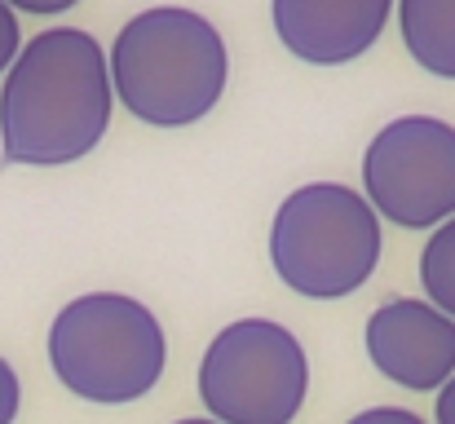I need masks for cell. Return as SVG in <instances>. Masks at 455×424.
Segmentation results:
<instances>
[{
	"label": "cell",
	"mask_w": 455,
	"mask_h": 424,
	"mask_svg": "<svg viewBox=\"0 0 455 424\" xmlns=\"http://www.w3.org/2000/svg\"><path fill=\"white\" fill-rule=\"evenodd\" d=\"M13 13H40V18H49V13H67L71 4H80V0H4Z\"/></svg>",
	"instance_id": "5bb4252c"
},
{
	"label": "cell",
	"mask_w": 455,
	"mask_h": 424,
	"mask_svg": "<svg viewBox=\"0 0 455 424\" xmlns=\"http://www.w3.org/2000/svg\"><path fill=\"white\" fill-rule=\"evenodd\" d=\"M168 363V336L151 305L129 292H84L49 327V367L84 403L124 407L147 398Z\"/></svg>",
	"instance_id": "277c9868"
},
{
	"label": "cell",
	"mask_w": 455,
	"mask_h": 424,
	"mask_svg": "<svg viewBox=\"0 0 455 424\" xmlns=\"http://www.w3.org/2000/svg\"><path fill=\"white\" fill-rule=\"evenodd\" d=\"M107 62L116 102L151 129H190L208 120L230 80L226 36L186 4H151L133 13Z\"/></svg>",
	"instance_id": "7a4b0ae2"
},
{
	"label": "cell",
	"mask_w": 455,
	"mask_h": 424,
	"mask_svg": "<svg viewBox=\"0 0 455 424\" xmlns=\"http://www.w3.org/2000/svg\"><path fill=\"white\" fill-rule=\"evenodd\" d=\"M116 111L111 62L80 27H49L22 44L0 84L4 164L58 168L93 155Z\"/></svg>",
	"instance_id": "6da1fadb"
},
{
	"label": "cell",
	"mask_w": 455,
	"mask_h": 424,
	"mask_svg": "<svg viewBox=\"0 0 455 424\" xmlns=\"http://www.w3.org/2000/svg\"><path fill=\"white\" fill-rule=\"evenodd\" d=\"M22 53V31H18V13L0 0V76L13 67V58Z\"/></svg>",
	"instance_id": "8fae6325"
},
{
	"label": "cell",
	"mask_w": 455,
	"mask_h": 424,
	"mask_svg": "<svg viewBox=\"0 0 455 424\" xmlns=\"http://www.w3.org/2000/svg\"><path fill=\"white\" fill-rule=\"evenodd\" d=\"M363 195L398 230H438L455 217V124L398 116L363 150Z\"/></svg>",
	"instance_id": "8992f818"
},
{
	"label": "cell",
	"mask_w": 455,
	"mask_h": 424,
	"mask_svg": "<svg viewBox=\"0 0 455 424\" xmlns=\"http://www.w3.org/2000/svg\"><path fill=\"white\" fill-rule=\"evenodd\" d=\"M177 424H217V420H177Z\"/></svg>",
	"instance_id": "2e32d148"
},
{
	"label": "cell",
	"mask_w": 455,
	"mask_h": 424,
	"mask_svg": "<svg viewBox=\"0 0 455 424\" xmlns=\"http://www.w3.org/2000/svg\"><path fill=\"white\" fill-rule=\"evenodd\" d=\"M305 394V345L279 318H235L199 358V403L217 424H292Z\"/></svg>",
	"instance_id": "5b68a950"
},
{
	"label": "cell",
	"mask_w": 455,
	"mask_h": 424,
	"mask_svg": "<svg viewBox=\"0 0 455 424\" xmlns=\"http://www.w3.org/2000/svg\"><path fill=\"white\" fill-rule=\"evenodd\" d=\"M371 367L411 394H438L455 376V318L420 296H394L363 327Z\"/></svg>",
	"instance_id": "52a82bcc"
},
{
	"label": "cell",
	"mask_w": 455,
	"mask_h": 424,
	"mask_svg": "<svg viewBox=\"0 0 455 424\" xmlns=\"http://www.w3.org/2000/svg\"><path fill=\"white\" fill-rule=\"evenodd\" d=\"M438 424H455V376L438 389Z\"/></svg>",
	"instance_id": "9a60e30c"
},
{
	"label": "cell",
	"mask_w": 455,
	"mask_h": 424,
	"mask_svg": "<svg viewBox=\"0 0 455 424\" xmlns=\"http://www.w3.org/2000/svg\"><path fill=\"white\" fill-rule=\"evenodd\" d=\"M394 13L411 62L438 80H455V0H398Z\"/></svg>",
	"instance_id": "9c48e42d"
},
{
	"label": "cell",
	"mask_w": 455,
	"mask_h": 424,
	"mask_svg": "<svg viewBox=\"0 0 455 424\" xmlns=\"http://www.w3.org/2000/svg\"><path fill=\"white\" fill-rule=\"evenodd\" d=\"M18 407H22V385H18L13 367L0 358V424L18 420Z\"/></svg>",
	"instance_id": "7c38bea8"
},
{
	"label": "cell",
	"mask_w": 455,
	"mask_h": 424,
	"mask_svg": "<svg viewBox=\"0 0 455 424\" xmlns=\"http://www.w3.org/2000/svg\"><path fill=\"white\" fill-rule=\"evenodd\" d=\"M398 0H270L279 44L305 67H345L389 27Z\"/></svg>",
	"instance_id": "ba28073f"
},
{
	"label": "cell",
	"mask_w": 455,
	"mask_h": 424,
	"mask_svg": "<svg viewBox=\"0 0 455 424\" xmlns=\"http://www.w3.org/2000/svg\"><path fill=\"white\" fill-rule=\"evenodd\" d=\"M345 424H425V420L416 412H407V407H367V412L349 416Z\"/></svg>",
	"instance_id": "4fadbf2b"
},
{
	"label": "cell",
	"mask_w": 455,
	"mask_h": 424,
	"mask_svg": "<svg viewBox=\"0 0 455 424\" xmlns=\"http://www.w3.org/2000/svg\"><path fill=\"white\" fill-rule=\"evenodd\" d=\"M420 287L429 305H438L447 318H455V217L443 221L438 230H429L420 248Z\"/></svg>",
	"instance_id": "30bf717a"
},
{
	"label": "cell",
	"mask_w": 455,
	"mask_h": 424,
	"mask_svg": "<svg viewBox=\"0 0 455 424\" xmlns=\"http://www.w3.org/2000/svg\"><path fill=\"white\" fill-rule=\"evenodd\" d=\"M270 266L305 300H345L371 283L385 235L363 190L345 181H305L270 217Z\"/></svg>",
	"instance_id": "3957f363"
}]
</instances>
